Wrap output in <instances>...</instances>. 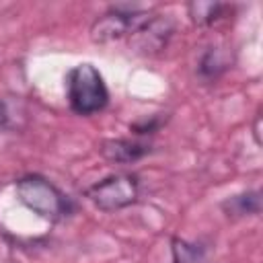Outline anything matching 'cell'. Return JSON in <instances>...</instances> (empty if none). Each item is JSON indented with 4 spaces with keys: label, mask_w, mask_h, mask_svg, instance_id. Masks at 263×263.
Listing matches in <instances>:
<instances>
[{
    "label": "cell",
    "mask_w": 263,
    "mask_h": 263,
    "mask_svg": "<svg viewBox=\"0 0 263 263\" xmlns=\"http://www.w3.org/2000/svg\"><path fill=\"white\" fill-rule=\"evenodd\" d=\"M14 195L35 216L55 224L68 220L76 212V203L53 181L39 173H27L14 181Z\"/></svg>",
    "instance_id": "obj_1"
},
{
    "label": "cell",
    "mask_w": 263,
    "mask_h": 263,
    "mask_svg": "<svg viewBox=\"0 0 263 263\" xmlns=\"http://www.w3.org/2000/svg\"><path fill=\"white\" fill-rule=\"evenodd\" d=\"M152 150V144L142 138H107L99 144V154L111 164H134Z\"/></svg>",
    "instance_id": "obj_5"
},
{
    "label": "cell",
    "mask_w": 263,
    "mask_h": 263,
    "mask_svg": "<svg viewBox=\"0 0 263 263\" xmlns=\"http://www.w3.org/2000/svg\"><path fill=\"white\" fill-rule=\"evenodd\" d=\"M12 127V115H10V107L4 99H0V132H8Z\"/></svg>",
    "instance_id": "obj_12"
},
{
    "label": "cell",
    "mask_w": 263,
    "mask_h": 263,
    "mask_svg": "<svg viewBox=\"0 0 263 263\" xmlns=\"http://www.w3.org/2000/svg\"><path fill=\"white\" fill-rule=\"evenodd\" d=\"M220 210L232 220L259 216L261 214V191L259 189H247V191L228 195L226 199L220 201Z\"/></svg>",
    "instance_id": "obj_7"
},
{
    "label": "cell",
    "mask_w": 263,
    "mask_h": 263,
    "mask_svg": "<svg viewBox=\"0 0 263 263\" xmlns=\"http://www.w3.org/2000/svg\"><path fill=\"white\" fill-rule=\"evenodd\" d=\"M166 115L162 117V113H154V115H148V117H142V119H138V121H134L132 125H129V132L134 134V136H138V138H148V136H154L164 123H166Z\"/></svg>",
    "instance_id": "obj_11"
},
{
    "label": "cell",
    "mask_w": 263,
    "mask_h": 263,
    "mask_svg": "<svg viewBox=\"0 0 263 263\" xmlns=\"http://www.w3.org/2000/svg\"><path fill=\"white\" fill-rule=\"evenodd\" d=\"M205 245L199 240H187L183 236L171 238V263H203Z\"/></svg>",
    "instance_id": "obj_10"
},
{
    "label": "cell",
    "mask_w": 263,
    "mask_h": 263,
    "mask_svg": "<svg viewBox=\"0 0 263 263\" xmlns=\"http://www.w3.org/2000/svg\"><path fill=\"white\" fill-rule=\"evenodd\" d=\"M66 99L72 113L90 117L107 109L109 88L97 66L90 62L76 64L66 74Z\"/></svg>",
    "instance_id": "obj_2"
},
{
    "label": "cell",
    "mask_w": 263,
    "mask_h": 263,
    "mask_svg": "<svg viewBox=\"0 0 263 263\" xmlns=\"http://www.w3.org/2000/svg\"><path fill=\"white\" fill-rule=\"evenodd\" d=\"M261 113L255 115V123H253V138H255V144L261 146Z\"/></svg>",
    "instance_id": "obj_13"
},
{
    "label": "cell",
    "mask_w": 263,
    "mask_h": 263,
    "mask_svg": "<svg viewBox=\"0 0 263 263\" xmlns=\"http://www.w3.org/2000/svg\"><path fill=\"white\" fill-rule=\"evenodd\" d=\"M171 35H173V23L162 14H152V18L146 21L132 35V43L138 47V51L148 55L164 49Z\"/></svg>",
    "instance_id": "obj_6"
},
{
    "label": "cell",
    "mask_w": 263,
    "mask_h": 263,
    "mask_svg": "<svg viewBox=\"0 0 263 263\" xmlns=\"http://www.w3.org/2000/svg\"><path fill=\"white\" fill-rule=\"evenodd\" d=\"M140 177L134 173H113L84 189V197L101 212H121L140 199Z\"/></svg>",
    "instance_id": "obj_4"
},
{
    "label": "cell",
    "mask_w": 263,
    "mask_h": 263,
    "mask_svg": "<svg viewBox=\"0 0 263 263\" xmlns=\"http://www.w3.org/2000/svg\"><path fill=\"white\" fill-rule=\"evenodd\" d=\"M230 68V58L226 47L220 45H210L197 62V76L205 82H216L226 70Z\"/></svg>",
    "instance_id": "obj_9"
},
{
    "label": "cell",
    "mask_w": 263,
    "mask_h": 263,
    "mask_svg": "<svg viewBox=\"0 0 263 263\" xmlns=\"http://www.w3.org/2000/svg\"><path fill=\"white\" fill-rule=\"evenodd\" d=\"M187 16L195 27H212L220 21H224L228 16V12L234 10L232 4H224V2H201V0H193L187 6Z\"/></svg>",
    "instance_id": "obj_8"
},
{
    "label": "cell",
    "mask_w": 263,
    "mask_h": 263,
    "mask_svg": "<svg viewBox=\"0 0 263 263\" xmlns=\"http://www.w3.org/2000/svg\"><path fill=\"white\" fill-rule=\"evenodd\" d=\"M150 18L152 12L138 4H113L92 21L88 35L92 43H113L123 37H132Z\"/></svg>",
    "instance_id": "obj_3"
}]
</instances>
